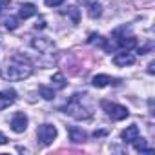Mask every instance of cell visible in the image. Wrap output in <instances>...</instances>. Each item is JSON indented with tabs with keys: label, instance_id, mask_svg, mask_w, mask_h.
<instances>
[{
	"label": "cell",
	"instance_id": "ffe728a7",
	"mask_svg": "<svg viewBox=\"0 0 155 155\" xmlns=\"http://www.w3.org/2000/svg\"><path fill=\"white\" fill-rule=\"evenodd\" d=\"M18 20H20V18H17V17H9L4 24H6V28H8L9 31H13V29H17V28H18Z\"/></svg>",
	"mask_w": 155,
	"mask_h": 155
},
{
	"label": "cell",
	"instance_id": "d6986e66",
	"mask_svg": "<svg viewBox=\"0 0 155 155\" xmlns=\"http://www.w3.org/2000/svg\"><path fill=\"white\" fill-rule=\"evenodd\" d=\"M38 93H40L42 99H46V101H53V99H55V90H53V88H48V86H44V84L38 86Z\"/></svg>",
	"mask_w": 155,
	"mask_h": 155
},
{
	"label": "cell",
	"instance_id": "3957f363",
	"mask_svg": "<svg viewBox=\"0 0 155 155\" xmlns=\"http://www.w3.org/2000/svg\"><path fill=\"white\" fill-rule=\"evenodd\" d=\"M101 106L111 120H124V119L130 117V111H128L126 106H120V104H115V102H110V101H102Z\"/></svg>",
	"mask_w": 155,
	"mask_h": 155
},
{
	"label": "cell",
	"instance_id": "d4e9b609",
	"mask_svg": "<svg viewBox=\"0 0 155 155\" xmlns=\"http://www.w3.org/2000/svg\"><path fill=\"white\" fill-rule=\"evenodd\" d=\"M8 142H9V139H8L2 131H0V144H8Z\"/></svg>",
	"mask_w": 155,
	"mask_h": 155
},
{
	"label": "cell",
	"instance_id": "ba28073f",
	"mask_svg": "<svg viewBox=\"0 0 155 155\" xmlns=\"http://www.w3.org/2000/svg\"><path fill=\"white\" fill-rule=\"evenodd\" d=\"M113 64L117 68H126V66H133L135 64V57L128 51H122V53H117L113 57Z\"/></svg>",
	"mask_w": 155,
	"mask_h": 155
},
{
	"label": "cell",
	"instance_id": "e0dca14e",
	"mask_svg": "<svg viewBox=\"0 0 155 155\" xmlns=\"http://www.w3.org/2000/svg\"><path fill=\"white\" fill-rule=\"evenodd\" d=\"M88 8V15H90V18H99L101 15H102V8H101V4L97 2H91V4H88L86 6Z\"/></svg>",
	"mask_w": 155,
	"mask_h": 155
},
{
	"label": "cell",
	"instance_id": "277c9868",
	"mask_svg": "<svg viewBox=\"0 0 155 155\" xmlns=\"http://www.w3.org/2000/svg\"><path fill=\"white\" fill-rule=\"evenodd\" d=\"M122 31H124V28L113 31L115 46H117L119 49H122V51H130V49H133V48L137 46V38H135L133 35H128V37H126V35H122Z\"/></svg>",
	"mask_w": 155,
	"mask_h": 155
},
{
	"label": "cell",
	"instance_id": "30bf717a",
	"mask_svg": "<svg viewBox=\"0 0 155 155\" xmlns=\"http://www.w3.org/2000/svg\"><path fill=\"white\" fill-rule=\"evenodd\" d=\"M31 46H33L38 53H46L48 49L53 48V42H51V38H48V37H37V38L31 40Z\"/></svg>",
	"mask_w": 155,
	"mask_h": 155
},
{
	"label": "cell",
	"instance_id": "9a60e30c",
	"mask_svg": "<svg viewBox=\"0 0 155 155\" xmlns=\"http://www.w3.org/2000/svg\"><path fill=\"white\" fill-rule=\"evenodd\" d=\"M62 15L69 17V18H71V24H73V26H77V24L81 22V11L77 9L75 6H69L68 9H62Z\"/></svg>",
	"mask_w": 155,
	"mask_h": 155
},
{
	"label": "cell",
	"instance_id": "4fadbf2b",
	"mask_svg": "<svg viewBox=\"0 0 155 155\" xmlns=\"http://www.w3.org/2000/svg\"><path fill=\"white\" fill-rule=\"evenodd\" d=\"M140 133H139V128H137V124H131V126H128L122 133H120V139H122V142H126V144H131L137 137H139Z\"/></svg>",
	"mask_w": 155,
	"mask_h": 155
},
{
	"label": "cell",
	"instance_id": "7402d4cb",
	"mask_svg": "<svg viewBox=\"0 0 155 155\" xmlns=\"http://www.w3.org/2000/svg\"><path fill=\"white\" fill-rule=\"evenodd\" d=\"M9 6H11V0H0V15H2Z\"/></svg>",
	"mask_w": 155,
	"mask_h": 155
},
{
	"label": "cell",
	"instance_id": "6da1fadb",
	"mask_svg": "<svg viewBox=\"0 0 155 155\" xmlns=\"http://www.w3.org/2000/svg\"><path fill=\"white\" fill-rule=\"evenodd\" d=\"M33 68L28 60H24L22 57H13L11 60H8L2 68H0V77L4 81L9 82H17V81H24L28 77H31Z\"/></svg>",
	"mask_w": 155,
	"mask_h": 155
},
{
	"label": "cell",
	"instance_id": "603a6c76",
	"mask_svg": "<svg viewBox=\"0 0 155 155\" xmlns=\"http://www.w3.org/2000/svg\"><path fill=\"white\" fill-rule=\"evenodd\" d=\"M44 28H46V18L40 17V18L37 20V24H35V29H44Z\"/></svg>",
	"mask_w": 155,
	"mask_h": 155
},
{
	"label": "cell",
	"instance_id": "2e32d148",
	"mask_svg": "<svg viewBox=\"0 0 155 155\" xmlns=\"http://www.w3.org/2000/svg\"><path fill=\"white\" fill-rule=\"evenodd\" d=\"M131 144H133L135 151H140V153H153V148H148V140H146V139L137 137Z\"/></svg>",
	"mask_w": 155,
	"mask_h": 155
},
{
	"label": "cell",
	"instance_id": "7a4b0ae2",
	"mask_svg": "<svg viewBox=\"0 0 155 155\" xmlns=\"http://www.w3.org/2000/svg\"><path fill=\"white\" fill-rule=\"evenodd\" d=\"M62 111L68 113V115H71V117L77 119V120H88V119H91V115H93L91 108H88V106L82 102V95H81V93H75V95L68 101V104L62 108Z\"/></svg>",
	"mask_w": 155,
	"mask_h": 155
},
{
	"label": "cell",
	"instance_id": "8992f818",
	"mask_svg": "<svg viewBox=\"0 0 155 155\" xmlns=\"http://www.w3.org/2000/svg\"><path fill=\"white\" fill-rule=\"evenodd\" d=\"M11 130L15 133H24L28 130V117L24 113H15L11 119Z\"/></svg>",
	"mask_w": 155,
	"mask_h": 155
},
{
	"label": "cell",
	"instance_id": "4316f807",
	"mask_svg": "<svg viewBox=\"0 0 155 155\" xmlns=\"http://www.w3.org/2000/svg\"><path fill=\"white\" fill-rule=\"evenodd\" d=\"M104 135H106V131H104V130H99V131H95V133H93V137H95V139H97V137H104Z\"/></svg>",
	"mask_w": 155,
	"mask_h": 155
},
{
	"label": "cell",
	"instance_id": "7c38bea8",
	"mask_svg": "<svg viewBox=\"0 0 155 155\" xmlns=\"http://www.w3.org/2000/svg\"><path fill=\"white\" fill-rule=\"evenodd\" d=\"M88 44H93V46H99V48H102V49H106V51H110L111 53V46H110V42H108V38H104L102 35H97V33H91L90 37H88Z\"/></svg>",
	"mask_w": 155,
	"mask_h": 155
},
{
	"label": "cell",
	"instance_id": "44dd1931",
	"mask_svg": "<svg viewBox=\"0 0 155 155\" xmlns=\"http://www.w3.org/2000/svg\"><path fill=\"white\" fill-rule=\"evenodd\" d=\"M44 4L48 8H57V6H62L64 4V0H44Z\"/></svg>",
	"mask_w": 155,
	"mask_h": 155
},
{
	"label": "cell",
	"instance_id": "52a82bcc",
	"mask_svg": "<svg viewBox=\"0 0 155 155\" xmlns=\"http://www.w3.org/2000/svg\"><path fill=\"white\" fill-rule=\"evenodd\" d=\"M17 101V91L15 90H2L0 91V111L9 108Z\"/></svg>",
	"mask_w": 155,
	"mask_h": 155
},
{
	"label": "cell",
	"instance_id": "484cf974",
	"mask_svg": "<svg viewBox=\"0 0 155 155\" xmlns=\"http://www.w3.org/2000/svg\"><path fill=\"white\" fill-rule=\"evenodd\" d=\"M153 68H155V62H150V66H148V73H150V75H153V73H155V69H153Z\"/></svg>",
	"mask_w": 155,
	"mask_h": 155
},
{
	"label": "cell",
	"instance_id": "5b68a950",
	"mask_svg": "<svg viewBox=\"0 0 155 155\" xmlns=\"http://www.w3.org/2000/svg\"><path fill=\"white\" fill-rule=\"evenodd\" d=\"M37 137H38V142L42 146H49L57 139V128L53 124H42L37 130Z\"/></svg>",
	"mask_w": 155,
	"mask_h": 155
},
{
	"label": "cell",
	"instance_id": "9c48e42d",
	"mask_svg": "<svg viewBox=\"0 0 155 155\" xmlns=\"http://www.w3.org/2000/svg\"><path fill=\"white\" fill-rule=\"evenodd\" d=\"M120 81L119 79H113L110 75H95L91 79V84L95 88H106V86H111V84H119Z\"/></svg>",
	"mask_w": 155,
	"mask_h": 155
},
{
	"label": "cell",
	"instance_id": "83f0119b",
	"mask_svg": "<svg viewBox=\"0 0 155 155\" xmlns=\"http://www.w3.org/2000/svg\"><path fill=\"white\" fill-rule=\"evenodd\" d=\"M79 2H81L82 6H88V4H91V2H95V0H79Z\"/></svg>",
	"mask_w": 155,
	"mask_h": 155
},
{
	"label": "cell",
	"instance_id": "5bb4252c",
	"mask_svg": "<svg viewBox=\"0 0 155 155\" xmlns=\"http://www.w3.org/2000/svg\"><path fill=\"white\" fill-rule=\"evenodd\" d=\"M33 15H37V6L35 4H22L20 6V11H18V18H29V17H33Z\"/></svg>",
	"mask_w": 155,
	"mask_h": 155
},
{
	"label": "cell",
	"instance_id": "cb8c5ba5",
	"mask_svg": "<svg viewBox=\"0 0 155 155\" xmlns=\"http://www.w3.org/2000/svg\"><path fill=\"white\" fill-rule=\"evenodd\" d=\"M151 48H153V44H151V42H150V44H146V46H142V48H139V55H144V53H148Z\"/></svg>",
	"mask_w": 155,
	"mask_h": 155
},
{
	"label": "cell",
	"instance_id": "ac0fdd59",
	"mask_svg": "<svg viewBox=\"0 0 155 155\" xmlns=\"http://www.w3.org/2000/svg\"><path fill=\"white\" fill-rule=\"evenodd\" d=\"M51 82H53V86H55L57 90H64V88H66V84H68L62 73H55V75L51 77Z\"/></svg>",
	"mask_w": 155,
	"mask_h": 155
},
{
	"label": "cell",
	"instance_id": "8fae6325",
	"mask_svg": "<svg viewBox=\"0 0 155 155\" xmlns=\"http://www.w3.org/2000/svg\"><path fill=\"white\" fill-rule=\"evenodd\" d=\"M68 135H69L71 142H84L88 139V133L82 128H77V126H69L68 128Z\"/></svg>",
	"mask_w": 155,
	"mask_h": 155
}]
</instances>
